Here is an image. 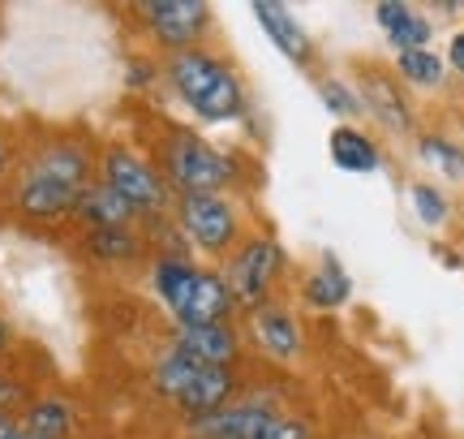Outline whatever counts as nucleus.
Masks as SVG:
<instances>
[{
  "label": "nucleus",
  "instance_id": "f257e3e1",
  "mask_svg": "<svg viewBox=\"0 0 464 439\" xmlns=\"http://www.w3.org/2000/svg\"><path fill=\"white\" fill-rule=\"evenodd\" d=\"M155 169L172 194H224V186L237 177L232 155L216 151L207 138L189 134V130H172L164 138Z\"/></svg>",
  "mask_w": 464,
  "mask_h": 439
},
{
  "label": "nucleus",
  "instance_id": "f03ea898",
  "mask_svg": "<svg viewBox=\"0 0 464 439\" xmlns=\"http://www.w3.org/2000/svg\"><path fill=\"white\" fill-rule=\"evenodd\" d=\"M95 169H100L103 186L116 190V194L138 211V220H160L172 211V203H177V194L168 190L160 169L150 164L147 155L130 151V147H108V151L95 160Z\"/></svg>",
  "mask_w": 464,
  "mask_h": 439
},
{
  "label": "nucleus",
  "instance_id": "7ed1b4c3",
  "mask_svg": "<svg viewBox=\"0 0 464 439\" xmlns=\"http://www.w3.org/2000/svg\"><path fill=\"white\" fill-rule=\"evenodd\" d=\"M177 224L189 246H198L211 259H224L241 246V220L237 207L228 203V194H177Z\"/></svg>",
  "mask_w": 464,
  "mask_h": 439
},
{
  "label": "nucleus",
  "instance_id": "20e7f679",
  "mask_svg": "<svg viewBox=\"0 0 464 439\" xmlns=\"http://www.w3.org/2000/svg\"><path fill=\"white\" fill-rule=\"evenodd\" d=\"M284 268H288V259H284V246L276 241V237H249V241H241L237 250L228 254V263H224V285H228V293L237 298V306H263L266 293H271V285L284 276Z\"/></svg>",
  "mask_w": 464,
  "mask_h": 439
},
{
  "label": "nucleus",
  "instance_id": "39448f33",
  "mask_svg": "<svg viewBox=\"0 0 464 439\" xmlns=\"http://www.w3.org/2000/svg\"><path fill=\"white\" fill-rule=\"evenodd\" d=\"M138 17H142L150 39L172 56V52L198 48V39L211 26V5H202V0H147V5H138Z\"/></svg>",
  "mask_w": 464,
  "mask_h": 439
},
{
  "label": "nucleus",
  "instance_id": "423d86ee",
  "mask_svg": "<svg viewBox=\"0 0 464 439\" xmlns=\"http://www.w3.org/2000/svg\"><path fill=\"white\" fill-rule=\"evenodd\" d=\"M224 73H228V61L216 56V52L207 48H185V52H172L164 61V78L168 86L177 91V100L194 112L219 83H224Z\"/></svg>",
  "mask_w": 464,
  "mask_h": 439
},
{
  "label": "nucleus",
  "instance_id": "0eeeda50",
  "mask_svg": "<svg viewBox=\"0 0 464 439\" xmlns=\"http://www.w3.org/2000/svg\"><path fill=\"white\" fill-rule=\"evenodd\" d=\"M31 177H44V181H56V186H73L86 190L91 186V172H95V160H91V147L78 142V138H52L39 151L26 160Z\"/></svg>",
  "mask_w": 464,
  "mask_h": 439
},
{
  "label": "nucleus",
  "instance_id": "6e6552de",
  "mask_svg": "<svg viewBox=\"0 0 464 439\" xmlns=\"http://www.w3.org/2000/svg\"><path fill=\"white\" fill-rule=\"evenodd\" d=\"M353 91H357V100H362V112H370L382 130H392V134H413V108H409L400 83L387 73V69H362Z\"/></svg>",
  "mask_w": 464,
  "mask_h": 439
},
{
  "label": "nucleus",
  "instance_id": "1a4fd4ad",
  "mask_svg": "<svg viewBox=\"0 0 464 439\" xmlns=\"http://www.w3.org/2000/svg\"><path fill=\"white\" fill-rule=\"evenodd\" d=\"M168 349L185 354L189 362H198V366H232L237 354H241V340H237V327H232V323H198V327L177 323Z\"/></svg>",
  "mask_w": 464,
  "mask_h": 439
},
{
  "label": "nucleus",
  "instance_id": "9d476101",
  "mask_svg": "<svg viewBox=\"0 0 464 439\" xmlns=\"http://www.w3.org/2000/svg\"><path fill=\"white\" fill-rule=\"evenodd\" d=\"M249 332H254V345H258L266 357H276V362H293V357L301 354L297 319L276 302H263L249 310Z\"/></svg>",
  "mask_w": 464,
  "mask_h": 439
},
{
  "label": "nucleus",
  "instance_id": "9b49d317",
  "mask_svg": "<svg viewBox=\"0 0 464 439\" xmlns=\"http://www.w3.org/2000/svg\"><path fill=\"white\" fill-rule=\"evenodd\" d=\"M78 194H82V190L56 186V181H44V177L22 172V177H17V190H14V207H17V216H26V220H65V216H73Z\"/></svg>",
  "mask_w": 464,
  "mask_h": 439
},
{
  "label": "nucleus",
  "instance_id": "f8f14e48",
  "mask_svg": "<svg viewBox=\"0 0 464 439\" xmlns=\"http://www.w3.org/2000/svg\"><path fill=\"white\" fill-rule=\"evenodd\" d=\"M232 310H237V298L228 293L224 276L211 271V268H202L198 280H194V288H189V298L181 302V310H177L172 319L198 327V323H228Z\"/></svg>",
  "mask_w": 464,
  "mask_h": 439
},
{
  "label": "nucleus",
  "instance_id": "ddd939ff",
  "mask_svg": "<svg viewBox=\"0 0 464 439\" xmlns=\"http://www.w3.org/2000/svg\"><path fill=\"white\" fill-rule=\"evenodd\" d=\"M271 418H276V409L254 405V401H228L216 414L194 418V435L198 439H258V431Z\"/></svg>",
  "mask_w": 464,
  "mask_h": 439
},
{
  "label": "nucleus",
  "instance_id": "4468645a",
  "mask_svg": "<svg viewBox=\"0 0 464 439\" xmlns=\"http://www.w3.org/2000/svg\"><path fill=\"white\" fill-rule=\"evenodd\" d=\"M254 17H258V26L266 31V39H271L297 69L314 65V44H310V34L301 31V22L288 14L284 5H254Z\"/></svg>",
  "mask_w": 464,
  "mask_h": 439
},
{
  "label": "nucleus",
  "instance_id": "2eb2a0df",
  "mask_svg": "<svg viewBox=\"0 0 464 439\" xmlns=\"http://www.w3.org/2000/svg\"><path fill=\"white\" fill-rule=\"evenodd\" d=\"M374 17H379V26L387 31V44L396 48V56L400 52L430 48L434 26H430V17L421 14V9H413V5H379Z\"/></svg>",
  "mask_w": 464,
  "mask_h": 439
},
{
  "label": "nucleus",
  "instance_id": "dca6fc26",
  "mask_svg": "<svg viewBox=\"0 0 464 439\" xmlns=\"http://www.w3.org/2000/svg\"><path fill=\"white\" fill-rule=\"evenodd\" d=\"M73 216L82 220L86 229H133V220H138V211H133L116 190H108L103 181H91V186L78 194V207H73Z\"/></svg>",
  "mask_w": 464,
  "mask_h": 439
},
{
  "label": "nucleus",
  "instance_id": "f3484780",
  "mask_svg": "<svg viewBox=\"0 0 464 439\" xmlns=\"http://www.w3.org/2000/svg\"><path fill=\"white\" fill-rule=\"evenodd\" d=\"M232 388H237V375H232V366H202L198 379H194V384L177 396V405H181L189 418H207V414H216V409L228 405Z\"/></svg>",
  "mask_w": 464,
  "mask_h": 439
},
{
  "label": "nucleus",
  "instance_id": "a211bd4d",
  "mask_svg": "<svg viewBox=\"0 0 464 439\" xmlns=\"http://www.w3.org/2000/svg\"><path fill=\"white\" fill-rule=\"evenodd\" d=\"M198 263L189 259V254H160L155 263H150V288L160 293V302L177 315L181 310V302L189 298V288H194V280H198Z\"/></svg>",
  "mask_w": 464,
  "mask_h": 439
},
{
  "label": "nucleus",
  "instance_id": "6ab92c4d",
  "mask_svg": "<svg viewBox=\"0 0 464 439\" xmlns=\"http://www.w3.org/2000/svg\"><path fill=\"white\" fill-rule=\"evenodd\" d=\"M17 426L34 439H69L73 435V405L61 396H34L22 405Z\"/></svg>",
  "mask_w": 464,
  "mask_h": 439
},
{
  "label": "nucleus",
  "instance_id": "aec40b11",
  "mask_svg": "<svg viewBox=\"0 0 464 439\" xmlns=\"http://www.w3.org/2000/svg\"><path fill=\"white\" fill-rule=\"evenodd\" d=\"M327 151H332V164L340 172H374L382 160L379 142L357 125H335L332 138H327Z\"/></svg>",
  "mask_w": 464,
  "mask_h": 439
},
{
  "label": "nucleus",
  "instance_id": "412c9836",
  "mask_svg": "<svg viewBox=\"0 0 464 439\" xmlns=\"http://www.w3.org/2000/svg\"><path fill=\"white\" fill-rule=\"evenodd\" d=\"M301 298H305L310 310H340V306L353 298V280H348V271L340 268L335 259H323V268L310 271Z\"/></svg>",
  "mask_w": 464,
  "mask_h": 439
},
{
  "label": "nucleus",
  "instance_id": "4be33fe9",
  "mask_svg": "<svg viewBox=\"0 0 464 439\" xmlns=\"http://www.w3.org/2000/svg\"><path fill=\"white\" fill-rule=\"evenodd\" d=\"M82 246L95 263H133L142 254V237L133 229H86Z\"/></svg>",
  "mask_w": 464,
  "mask_h": 439
},
{
  "label": "nucleus",
  "instance_id": "5701e85b",
  "mask_svg": "<svg viewBox=\"0 0 464 439\" xmlns=\"http://www.w3.org/2000/svg\"><path fill=\"white\" fill-rule=\"evenodd\" d=\"M198 375H202L198 362H189L185 354H177V349H168V354L160 357L155 366H150V384H155V392H164L168 401L177 405V396H181V392L189 388V384H194Z\"/></svg>",
  "mask_w": 464,
  "mask_h": 439
},
{
  "label": "nucleus",
  "instance_id": "b1692460",
  "mask_svg": "<svg viewBox=\"0 0 464 439\" xmlns=\"http://www.w3.org/2000/svg\"><path fill=\"white\" fill-rule=\"evenodd\" d=\"M417 155H421L430 169L443 172V177L464 181V147L460 142H451L448 134H421L417 138Z\"/></svg>",
  "mask_w": 464,
  "mask_h": 439
},
{
  "label": "nucleus",
  "instance_id": "393cba45",
  "mask_svg": "<svg viewBox=\"0 0 464 439\" xmlns=\"http://www.w3.org/2000/svg\"><path fill=\"white\" fill-rule=\"evenodd\" d=\"M396 73L413 86H439L448 73V61L434 48H417V52H400L396 56Z\"/></svg>",
  "mask_w": 464,
  "mask_h": 439
},
{
  "label": "nucleus",
  "instance_id": "a878e982",
  "mask_svg": "<svg viewBox=\"0 0 464 439\" xmlns=\"http://www.w3.org/2000/svg\"><path fill=\"white\" fill-rule=\"evenodd\" d=\"M409 194H413V211L426 229H443V224H448L451 207H448V199H443V190H434L430 181H417Z\"/></svg>",
  "mask_w": 464,
  "mask_h": 439
},
{
  "label": "nucleus",
  "instance_id": "bb28decb",
  "mask_svg": "<svg viewBox=\"0 0 464 439\" xmlns=\"http://www.w3.org/2000/svg\"><path fill=\"white\" fill-rule=\"evenodd\" d=\"M318 95H323V108L332 112V117H362V100H357V91L340 78H318Z\"/></svg>",
  "mask_w": 464,
  "mask_h": 439
},
{
  "label": "nucleus",
  "instance_id": "cd10ccee",
  "mask_svg": "<svg viewBox=\"0 0 464 439\" xmlns=\"http://www.w3.org/2000/svg\"><path fill=\"white\" fill-rule=\"evenodd\" d=\"M258 439H310V426L301 423V418H271V423L258 431Z\"/></svg>",
  "mask_w": 464,
  "mask_h": 439
},
{
  "label": "nucleus",
  "instance_id": "c85d7f7f",
  "mask_svg": "<svg viewBox=\"0 0 464 439\" xmlns=\"http://www.w3.org/2000/svg\"><path fill=\"white\" fill-rule=\"evenodd\" d=\"M0 409L5 414H14V409H22V388H17L9 375H0Z\"/></svg>",
  "mask_w": 464,
  "mask_h": 439
},
{
  "label": "nucleus",
  "instance_id": "c756f323",
  "mask_svg": "<svg viewBox=\"0 0 464 439\" xmlns=\"http://www.w3.org/2000/svg\"><path fill=\"white\" fill-rule=\"evenodd\" d=\"M443 61H448V69H456V73H460L464 78V26L456 34H451V44H448V56H443Z\"/></svg>",
  "mask_w": 464,
  "mask_h": 439
},
{
  "label": "nucleus",
  "instance_id": "7c9ffc66",
  "mask_svg": "<svg viewBox=\"0 0 464 439\" xmlns=\"http://www.w3.org/2000/svg\"><path fill=\"white\" fill-rule=\"evenodd\" d=\"M17 431V414H5V409H0V439H9Z\"/></svg>",
  "mask_w": 464,
  "mask_h": 439
},
{
  "label": "nucleus",
  "instance_id": "2f4dec72",
  "mask_svg": "<svg viewBox=\"0 0 464 439\" xmlns=\"http://www.w3.org/2000/svg\"><path fill=\"white\" fill-rule=\"evenodd\" d=\"M9 349H14V327L0 319V354H9Z\"/></svg>",
  "mask_w": 464,
  "mask_h": 439
},
{
  "label": "nucleus",
  "instance_id": "473e14b6",
  "mask_svg": "<svg viewBox=\"0 0 464 439\" xmlns=\"http://www.w3.org/2000/svg\"><path fill=\"white\" fill-rule=\"evenodd\" d=\"M9 172V142H5V134H0V177Z\"/></svg>",
  "mask_w": 464,
  "mask_h": 439
},
{
  "label": "nucleus",
  "instance_id": "72a5a7b5",
  "mask_svg": "<svg viewBox=\"0 0 464 439\" xmlns=\"http://www.w3.org/2000/svg\"><path fill=\"white\" fill-rule=\"evenodd\" d=\"M9 439H34V435H26V431H22V426H17V431H14V435H9Z\"/></svg>",
  "mask_w": 464,
  "mask_h": 439
}]
</instances>
